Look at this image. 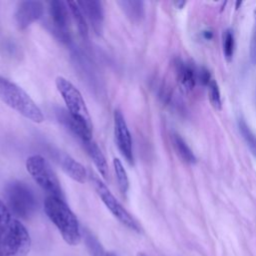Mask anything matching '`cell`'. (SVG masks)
Returning a JSON list of instances; mask_svg holds the SVG:
<instances>
[{
    "label": "cell",
    "mask_w": 256,
    "mask_h": 256,
    "mask_svg": "<svg viewBox=\"0 0 256 256\" xmlns=\"http://www.w3.org/2000/svg\"><path fill=\"white\" fill-rule=\"evenodd\" d=\"M78 6L83 12L84 16L90 22L93 30L96 34L100 35L103 30L104 10L101 1H77Z\"/></svg>",
    "instance_id": "cell-11"
},
{
    "label": "cell",
    "mask_w": 256,
    "mask_h": 256,
    "mask_svg": "<svg viewBox=\"0 0 256 256\" xmlns=\"http://www.w3.org/2000/svg\"><path fill=\"white\" fill-rule=\"evenodd\" d=\"M175 70H176L177 80L181 88L186 92L191 91L194 88L195 82H196L194 70L189 65L182 62L181 60L176 61Z\"/></svg>",
    "instance_id": "cell-15"
},
{
    "label": "cell",
    "mask_w": 256,
    "mask_h": 256,
    "mask_svg": "<svg viewBox=\"0 0 256 256\" xmlns=\"http://www.w3.org/2000/svg\"><path fill=\"white\" fill-rule=\"evenodd\" d=\"M69 11L77 25V28L81 34V36L83 38H87L88 37V25L86 22V18L83 14V12L81 11L80 7L77 4V1H68L67 2Z\"/></svg>",
    "instance_id": "cell-19"
},
{
    "label": "cell",
    "mask_w": 256,
    "mask_h": 256,
    "mask_svg": "<svg viewBox=\"0 0 256 256\" xmlns=\"http://www.w3.org/2000/svg\"><path fill=\"white\" fill-rule=\"evenodd\" d=\"M91 181L93 183V186L104 203V205L107 207V209L112 213V215L120 221L123 225L127 226L128 228L139 232L140 226L138 222L132 217V215L121 205V203L115 198V196L111 193V191L108 189V187L103 183V181L98 178L96 175H91Z\"/></svg>",
    "instance_id": "cell-7"
},
{
    "label": "cell",
    "mask_w": 256,
    "mask_h": 256,
    "mask_svg": "<svg viewBox=\"0 0 256 256\" xmlns=\"http://www.w3.org/2000/svg\"><path fill=\"white\" fill-rule=\"evenodd\" d=\"M44 11V6L39 1H21L15 11V22L20 30L26 29L37 21Z\"/></svg>",
    "instance_id": "cell-9"
},
{
    "label": "cell",
    "mask_w": 256,
    "mask_h": 256,
    "mask_svg": "<svg viewBox=\"0 0 256 256\" xmlns=\"http://www.w3.org/2000/svg\"><path fill=\"white\" fill-rule=\"evenodd\" d=\"M208 97L211 105L217 109H221V96H220V90L218 87V84L215 80L211 79V81L208 84Z\"/></svg>",
    "instance_id": "cell-23"
},
{
    "label": "cell",
    "mask_w": 256,
    "mask_h": 256,
    "mask_svg": "<svg viewBox=\"0 0 256 256\" xmlns=\"http://www.w3.org/2000/svg\"><path fill=\"white\" fill-rule=\"evenodd\" d=\"M57 160L61 165L62 169L73 180L79 183H84L87 180L88 174L85 167L81 163L76 161L74 158H72L70 155L58 152Z\"/></svg>",
    "instance_id": "cell-13"
},
{
    "label": "cell",
    "mask_w": 256,
    "mask_h": 256,
    "mask_svg": "<svg viewBox=\"0 0 256 256\" xmlns=\"http://www.w3.org/2000/svg\"><path fill=\"white\" fill-rule=\"evenodd\" d=\"M14 217L7 205L0 198V236L7 230Z\"/></svg>",
    "instance_id": "cell-22"
},
{
    "label": "cell",
    "mask_w": 256,
    "mask_h": 256,
    "mask_svg": "<svg viewBox=\"0 0 256 256\" xmlns=\"http://www.w3.org/2000/svg\"><path fill=\"white\" fill-rule=\"evenodd\" d=\"M238 128H239V131H240L247 147L249 148L252 155L256 158V136H255V134L251 131V129L249 128V126L247 125V123L245 122V120L243 118H240L238 120Z\"/></svg>",
    "instance_id": "cell-21"
},
{
    "label": "cell",
    "mask_w": 256,
    "mask_h": 256,
    "mask_svg": "<svg viewBox=\"0 0 256 256\" xmlns=\"http://www.w3.org/2000/svg\"><path fill=\"white\" fill-rule=\"evenodd\" d=\"M56 116L60 123L81 140V143L92 140V129L74 118L67 110L58 109L56 111Z\"/></svg>",
    "instance_id": "cell-12"
},
{
    "label": "cell",
    "mask_w": 256,
    "mask_h": 256,
    "mask_svg": "<svg viewBox=\"0 0 256 256\" xmlns=\"http://www.w3.org/2000/svg\"><path fill=\"white\" fill-rule=\"evenodd\" d=\"M5 194L6 205L15 216L26 219L36 210L35 195L26 184L19 181L12 182L7 186Z\"/></svg>",
    "instance_id": "cell-5"
},
{
    "label": "cell",
    "mask_w": 256,
    "mask_h": 256,
    "mask_svg": "<svg viewBox=\"0 0 256 256\" xmlns=\"http://www.w3.org/2000/svg\"><path fill=\"white\" fill-rule=\"evenodd\" d=\"M117 4L132 21H140L144 17V3L142 1H118Z\"/></svg>",
    "instance_id": "cell-17"
},
{
    "label": "cell",
    "mask_w": 256,
    "mask_h": 256,
    "mask_svg": "<svg viewBox=\"0 0 256 256\" xmlns=\"http://www.w3.org/2000/svg\"><path fill=\"white\" fill-rule=\"evenodd\" d=\"M0 100L35 123H42L44 115L33 99L17 84L0 76Z\"/></svg>",
    "instance_id": "cell-2"
},
{
    "label": "cell",
    "mask_w": 256,
    "mask_h": 256,
    "mask_svg": "<svg viewBox=\"0 0 256 256\" xmlns=\"http://www.w3.org/2000/svg\"><path fill=\"white\" fill-rule=\"evenodd\" d=\"M69 8L67 2L53 0L49 2V15L55 30L64 40L69 38Z\"/></svg>",
    "instance_id": "cell-10"
},
{
    "label": "cell",
    "mask_w": 256,
    "mask_h": 256,
    "mask_svg": "<svg viewBox=\"0 0 256 256\" xmlns=\"http://www.w3.org/2000/svg\"><path fill=\"white\" fill-rule=\"evenodd\" d=\"M82 237L84 238L85 245L91 256H115L114 254L108 252L90 231L84 230Z\"/></svg>",
    "instance_id": "cell-18"
},
{
    "label": "cell",
    "mask_w": 256,
    "mask_h": 256,
    "mask_svg": "<svg viewBox=\"0 0 256 256\" xmlns=\"http://www.w3.org/2000/svg\"><path fill=\"white\" fill-rule=\"evenodd\" d=\"M223 52L226 60L230 62L234 52V37L230 29H227L223 35Z\"/></svg>",
    "instance_id": "cell-24"
},
{
    "label": "cell",
    "mask_w": 256,
    "mask_h": 256,
    "mask_svg": "<svg viewBox=\"0 0 256 256\" xmlns=\"http://www.w3.org/2000/svg\"><path fill=\"white\" fill-rule=\"evenodd\" d=\"M172 144L174 147V150L176 151V154L179 156V158L189 164H193L196 162V157L192 150L189 148L185 140L177 133H173L171 136Z\"/></svg>",
    "instance_id": "cell-16"
},
{
    "label": "cell",
    "mask_w": 256,
    "mask_h": 256,
    "mask_svg": "<svg viewBox=\"0 0 256 256\" xmlns=\"http://www.w3.org/2000/svg\"><path fill=\"white\" fill-rule=\"evenodd\" d=\"M113 167H114L118 187L123 194H126L129 189V179H128L127 172L122 162L118 158L113 159Z\"/></svg>",
    "instance_id": "cell-20"
},
{
    "label": "cell",
    "mask_w": 256,
    "mask_h": 256,
    "mask_svg": "<svg viewBox=\"0 0 256 256\" xmlns=\"http://www.w3.org/2000/svg\"><path fill=\"white\" fill-rule=\"evenodd\" d=\"M114 137L121 155L129 164H133L134 157L131 134L122 112L118 109L114 111Z\"/></svg>",
    "instance_id": "cell-8"
},
{
    "label": "cell",
    "mask_w": 256,
    "mask_h": 256,
    "mask_svg": "<svg viewBox=\"0 0 256 256\" xmlns=\"http://www.w3.org/2000/svg\"><path fill=\"white\" fill-rule=\"evenodd\" d=\"M55 84L58 92L66 104L67 111L74 118L92 129L93 125L91 117L80 91L73 85V83L62 76H58L56 78Z\"/></svg>",
    "instance_id": "cell-6"
},
{
    "label": "cell",
    "mask_w": 256,
    "mask_h": 256,
    "mask_svg": "<svg viewBox=\"0 0 256 256\" xmlns=\"http://www.w3.org/2000/svg\"><path fill=\"white\" fill-rule=\"evenodd\" d=\"M31 248V237L26 227L14 218L0 236V256H27Z\"/></svg>",
    "instance_id": "cell-4"
},
{
    "label": "cell",
    "mask_w": 256,
    "mask_h": 256,
    "mask_svg": "<svg viewBox=\"0 0 256 256\" xmlns=\"http://www.w3.org/2000/svg\"><path fill=\"white\" fill-rule=\"evenodd\" d=\"M254 17H255V20H256V8H255V11H254Z\"/></svg>",
    "instance_id": "cell-27"
},
{
    "label": "cell",
    "mask_w": 256,
    "mask_h": 256,
    "mask_svg": "<svg viewBox=\"0 0 256 256\" xmlns=\"http://www.w3.org/2000/svg\"><path fill=\"white\" fill-rule=\"evenodd\" d=\"M82 145L85 148V150L87 151L90 158L92 159L94 165L96 166V168H97L98 172L101 174V176L104 179H108V175H109L108 164L105 159V156L103 155V153L100 150V148L98 147V145L93 140L83 142Z\"/></svg>",
    "instance_id": "cell-14"
},
{
    "label": "cell",
    "mask_w": 256,
    "mask_h": 256,
    "mask_svg": "<svg viewBox=\"0 0 256 256\" xmlns=\"http://www.w3.org/2000/svg\"><path fill=\"white\" fill-rule=\"evenodd\" d=\"M44 211L67 244L76 246L81 242L82 232L77 217L63 199L47 196Z\"/></svg>",
    "instance_id": "cell-1"
},
{
    "label": "cell",
    "mask_w": 256,
    "mask_h": 256,
    "mask_svg": "<svg viewBox=\"0 0 256 256\" xmlns=\"http://www.w3.org/2000/svg\"><path fill=\"white\" fill-rule=\"evenodd\" d=\"M250 60L254 65H256V28L253 32L250 43Z\"/></svg>",
    "instance_id": "cell-25"
},
{
    "label": "cell",
    "mask_w": 256,
    "mask_h": 256,
    "mask_svg": "<svg viewBox=\"0 0 256 256\" xmlns=\"http://www.w3.org/2000/svg\"><path fill=\"white\" fill-rule=\"evenodd\" d=\"M26 170L33 180L48 194L64 200L63 191L55 172L41 155H32L26 160Z\"/></svg>",
    "instance_id": "cell-3"
},
{
    "label": "cell",
    "mask_w": 256,
    "mask_h": 256,
    "mask_svg": "<svg viewBox=\"0 0 256 256\" xmlns=\"http://www.w3.org/2000/svg\"><path fill=\"white\" fill-rule=\"evenodd\" d=\"M137 256H147L145 253H142V252H139L138 254H137Z\"/></svg>",
    "instance_id": "cell-26"
}]
</instances>
